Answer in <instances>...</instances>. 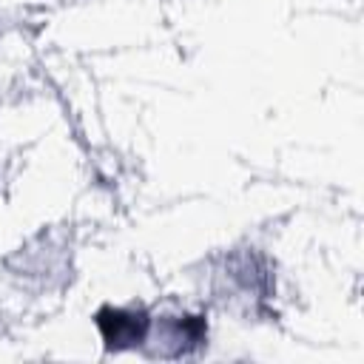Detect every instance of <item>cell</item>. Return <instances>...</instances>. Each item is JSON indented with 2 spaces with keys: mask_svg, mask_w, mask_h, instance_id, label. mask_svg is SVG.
<instances>
[{
  "mask_svg": "<svg viewBox=\"0 0 364 364\" xmlns=\"http://www.w3.org/2000/svg\"><path fill=\"white\" fill-rule=\"evenodd\" d=\"M205 336H208V327L202 316H168V318H159V327H148L145 341L154 344V355L179 358V355H188L193 347H199Z\"/></svg>",
  "mask_w": 364,
  "mask_h": 364,
  "instance_id": "cell-1",
  "label": "cell"
},
{
  "mask_svg": "<svg viewBox=\"0 0 364 364\" xmlns=\"http://www.w3.org/2000/svg\"><path fill=\"white\" fill-rule=\"evenodd\" d=\"M151 318L139 310H102L100 313V330L108 347L114 350H128V347H139L145 344Z\"/></svg>",
  "mask_w": 364,
  "mask_h": 364,
  "instance_id": "cell-2",
  "label": "cell"
}]
</instances>
